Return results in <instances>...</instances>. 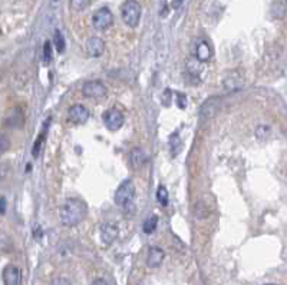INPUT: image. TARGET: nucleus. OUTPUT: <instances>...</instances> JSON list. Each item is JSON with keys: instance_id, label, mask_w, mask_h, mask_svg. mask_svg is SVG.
I'll use <instances>...</instances> for the list:
<instances>
[{"instance_id": "9", "label": "nucleus", "mask_w": 287, "mask_h": 285, "mask_svg": "<svg viewBox=\"0 0 287 285\" xmlns=\"http://www.w3.org/2000/svg\"><path fill=\"white\" fill-rule=\"evenodd\" d=\"M85 49L90 58H99L105 50V42L99 37H90L85 45Z\"/></svg>"}, {"instance_id": "5", "label": "nucleus", "mask_w": 287, "mask_h": 285, "mask_svg": "<svg viewBox=\"0 0 287 285\" xmlns=\"http://www.w3.org/2000/svg\"><path fill=\"white\" fill-rule=\"evenodd\" d=\"M82 93H83V96H86V98L101 99L107 96L108 89L102 82H99V80H90V82H85V83H83Z\"/></svg>"}, {"instance_id": "10", "label": "nucleus", "mask_w": 287, "mask_h": 285, "mask_svg": "<svg viewBox=\"0 0 287 285\" xmlns=\"http://www.w3.org/2000/svg\"><path fill=\"white\" fill-rule=\"evenodd\" d=\"M22 274L20 269L15 265H8L3 269V282L5 285H20Z\"/></svg>"}, {"instance_id": "13", "label": "nucleus", "mask_w": 287, "mask_h": 285, "mask_svg": "<svg viewBox=\"0 0 287 285\" xmlns=\"http://www.w3.org/2000/svg\"><path fill=\"white\" fill-rule=\"evenodd\" d=\"M129 160H131L134 169H139L141 166L145 165V162H147L145 152H144L141 148H135V149H132L131 153H129Z\"/></svg>"}, {"instance_id": "25", "label": "nucleus", "mask_w": 287, "mask_h": 285, "mask_svg": "<svg viewBox=\"0 0 287 285\" xmlns=\"http://www.w3.org/2000/svg\"><path fill=\"white\" fill-rule=\"evenodd\" d=\"M0 214H6V198L5 196H0Z\"/></svg>"}, {"instance_id": "7", "label": "nucleus", "mask_w": 287, "mask_h": 285, "mask_svg": "<svg viewBox=\"0 0 287 285\" xmlns=\"http://www.w3.org/2000/svg\"><path fill=\"white\" fill-rule=\"evenodd\" d=\"M69 119L76 125H83L89 119V110L83 105H73L69 107Z\"/></svg>"}, {"instance_id": "21", "label": "nucleus", "mask_w": 287, "mask_h": 285, "mask_svg": "<svg viewBox=\"0 0 287 285\" xmlns=\"http://www.w3.org/2000/svg\"><path fill=\"white\" fill-rule=\"evenodd\" d=\"M52 62V45L51 42H45L43 45V63L49 65Z\"/></svg>"}, {"instance_id": "26", "label": "nucleus", "mask_w": 287, "mask_h": 285, "mask_svg": "<svg viewBox=\"0 0 287 285\" xmlns=\"http://www.w3.org/2000/svg\"><path fill=\"white\" fill-rule=\"evenodd\" d=\"M8 149V141H6V136L3 135L2 136V152H6Z\"/></svg>"}, {"instance_id": "8", "label": "nucleus", "mask_w": 287, "mask_h": 285, "mask_svg": "<svg viewBox=\"0 0 287 285\" xmlns=\"http://www.w3.org/2000/svg\"><path fill=\"white\" fill-rule=\"evenodd\" d=\"M118 235H119V228L115 223L107 222L101 226V241L105 245H111L114 241H117Z\"/></svg>"}, {"instance_id": "1", "label": "nucleus", "mask_w": 287, "mask_h": 285, "mask_svg": "<svg viewBox=\"0 0 287 285\" xmlns=\"http://www.w3.org/2000/svg\"><path fill=\"white\" fill-rule=\"evenodd\" d=\"M88 214V205L85 201L79 198H69L66 199L59 209V218L61 223L66 228L76 226L81 223Z\"/></svg>"}, {"instance_id": "20", "label": "nucleus", "mask_w": 287, "mask_h": 285, "mask_svg": "<svg viewBox=\"0 0 287 285\" xmlns=\"http://www.w3.org/2000/svg\"><path fill=\"white\" fill-rule=\"evenodd\" d=\"M92 3V0H71V8L75 12H82L85 10Z\"/></svg>"}, {"instance_id": "23", "label": "nucleus", "mask_w": 287, "mask_h": 285, "mask_svg": "<svg viewBox=\"0 0 287 285\" xmlns=\"http://www.w3.org/2000/svg\"><path fill=\"white\" fill-rule=\"evenodd\" d=\"M177 105H178L179 109H185L187 107V98L184 95L178 93L177 95Z\"/></svg>"}, {"instance_id": "19", "label": "nucleus", "mask_w": 287, "mask_h": 285, "mask_svg": "<svg viewBox=\"0 0 287 285\" xmlns=\"http://www.w3.org/2000/svg\"><path fill=\"white\" fill-rule=\"evenodd\" d=\"M157 199H158V202H160L162 206L168 205V191H167V188L164 187V185H160V187H158Z\"/></svg>"}, {"instance_id": "17", "label": "nucleus", "mask_w": 287, "mask_h": 285, "mask_svg": "<svg viewBox=\"0 0 287 285\" xmlns=\"http://www.w3.org/2000/svg\"><path fill=\"white\" fill-rule=\"evenodd\" d=\"M54 45L56 47V50L59 52V53H62L63 50H65V47H66V42H65V37L63 35L59 32V30H56L54 35Z\"/></svg>"}, {"instance_id": "27", "label": "nucleus", "mask_w": 287, "mask_h": 285, "mask_svg": "<svg viewBox=\"0 0 287 285\" xmlns=\"http://www.w3.org/2000/svg\"><path fill=\"white\" fill-rule=\"evenodd\" d=\"M90 285H109V284H108L105 279H102V278H98V279H95V281H93V282H92Z\"/></svg>"}, {"instance_id": "15", "label": "nucleus", "mask_w": 287, "mask_h": 285, "mask_svg": "<svg viewBox=\"0 0 287 285\" xmlns=\"http://www.w3.org/2000/svg\"><path fill=\"white\" fill-rule=\"evenodd\" d=\"M170 148L172 156H177L181 149H182V141L179 138L178 132H174V134L170 136Z\"/></svg>"}, {"instance_id": "12", "label": "nucleus", "mask_w": 287, "mask_h": 285, "mask_svg": "<svg viewBox=\"0 0 287 285\" xmlns=\"http://www.w3.org/2000/svg\"><path fill=\"white\" fill-rule=\"evenodd\" d=\"M211 58V47L206 40H198L196 46V59L198 62H208Z\"/></svg>"}, {"instance_id": "4", "label": "nucleus", "mask_w": 287, "mask_h": 285, "mask_svg": "<svg viewBox=\"0 0 287 285\" xmlns=\"http://www.w3.org/2000/svg\"><path fill=\"white\" fill-rule=\"evenodd\" d=\"M114 25V15L108 8L98 9L92 16V26L98 32H104Z\"/></svg>"}, {"instance_id": "3", "label": "nucleus", "mask_w": 287, "mask_h": 285, "mask_svg": "<svg viewBox=\"0 0 287 285\" xmlns=\"http://www.w3.org/2000/svg\"><path fill=\"white\" fill-rule=\"evenodd\" d=\"M135 196V185L131 179H125L115 192V204L118 206H128Z\"/></svg>"}, {"instance_id": "29", "label": "nucleus", "mask_w": 287, "mask_h": 285, "mask_svg": "<svg viewBox=\"0 0 287 285\" xmlns=\"http://www.w3.org/2000/svg\"><path fill=\"white\" fill-rule=\"evenodd\" d=\"M266 285H276V284H266Z\"/></svg>"}, {"instance_id": "2", "label": "nucleus", "mask_w": 287, "mask_h": 285, "mask_svg": "<svg viewBox=\"0 0 287 285\" xmlns=\"http://www.w3.org/2000/svg\"><path fill=\"white\" fill-rule=\"evenodd\" d=\"M121 15L126 26L136 27L139 25L141 15H142L141 3L138 0H125L124 5L121 6Z\"/></svg>"}, {"instance_id": "14", "label": "nucleus", "mask_w": 287, "mask_h": 285, "mask_svg": "<svg viewBox=\"0 0 287 285\" xmlns=\"http://www.w3.org/2000/svg\"><path fill=\"white\" fill-rule=\"evenodd\" d=\"M243 83L242 79H240V76H237L235 73L228 75V76L224 79V88L225 90H228V92H234V90L240 89Z\"/></svg>"}, {"instance_id": "11", "label": "nucleus", "mask_w": 287, "mask_h": 285, "mask_svg": "<svg viewBox=\"0 0 287 285\" xmlns=\"http://www.w3.org/2000/svg\"><path fill=\"white\" fill-rule=\"evenodd\" d=\"M165 258V254L161 248L158 247H151L148 251V258H147V265L148 268H157L162 264V261Z\"/></svg>"}, {"instance_id": "6", "label": "nucleus", "mask_w": 287, "mask_h": 285, "mask_svg": "<svg viewBox=\"0 0 287 285\" xmlns=\"http://www.w3.org/2000/svg\"><path fill=\"white\" fill-rule=\"evenodd\" d=\"M102 119H104V124H105V126L109 131L121 129L122 125H124V121H125L122 112L118 110V109H108L107 112L102 115Z\"/></svg>"}, {"instance_id": "16", "label": "nucleus", "mask_w": 287, "mask_h": 285, "mask_svg": "<svg viewBox=\"0 0 287 285\" xmlns=\"http://www.w3.org/2000/svg\"><path fill=\"white\" fill-rule=\"evenodd\" d=\"M49 122H51V119H47L45 129L42 131V134L37 136V141H36L35 145H33V148H32V155H33V158H37V156H39V152L42 149V143H43V141H45L46 138V132H47V125H49Z\"/></svg>"}, {"instance_id": "28", "label": "nucleus", "mask_w": 287, "mask_h": 285, "mask_svg": "<svg viewBox=\"0 0 287 285\" xmlns=\"http://www.w3.org/2000/svg\"><path fill=\"white\" fill-rule=\"evenodd\" d=\"M181 2H182V0H175V2H174V5H172V6H174V8H178L179 5H181Z\"/></svg>"}, {"instance_id": "22", "label": "nucleus", "mask_w": 287, "mask_h": 285, "mask_svg": "<svg viewBox=\"0 0 287 285\" xmlns=\"http://www.w3.org/2000/svg\"><path fill=\"white\" fill-rule=\"evenodd\" d=\"M270 134V128L266 125H260L257 129H256V136L259 138V139H264L267 135Z\"/></svg>"}, {"instance_id": "24", "label": "nucleus", "mask_w": 287, "mask_h": 285, "mask_svg": "<svg viewBox=\"0 0 287 285\" xmlns=\"http://www.w3.org/2000/svg\"><path fill=\"white\" fill-rule=\"evenodd\" d=\"M51 285H71V281H69L68 278L59 276V278H55Z\"/></svg>"}, {"instance_id": "30", "label": "nucleus", "mask_w": 287, "mask_h": 285, "mask_svg": "<svg viewBox=\"0 0 287 285\" xmlns=\"http://www.w3.org/2000/svg\"><path fill=\"white\" fill-rule=\"evenodd\" d=\"M286 3H287V0H286Z\"/></svg>"}, {"instance_id": "18", "label": "nucleus", "mask_w": 287, "mask_h": 285, "mask_svg": "<svg viewBox=\"0 0 287 285\" xmlns=\"http://www.w3.org/2000/svg\"><path fill=\"white\" fill-rule=\"evenodd\" d=\"M157 225H158V218H157L155 215L150 216V218L144 222V232H145V234H153V232L157 230Z\"/></svg>"}]
</instances>
